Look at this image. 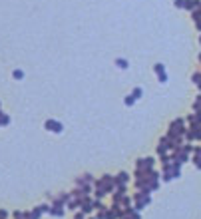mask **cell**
I'll return each mask as SVG.
<instances>
[{"mask_svg": "<svg viewBox=\"0 0 201 219\" xmlns=\"http://www.w3.org/2000/svg\"><path fill=\"white\" fill-rule=\"evenodd\" d=\"M183 120H175L171 122L169 126V132H167V137L169 140H183V134H185V126H183Z\"/></svg>", "mask_w": 201, "mask_h": 219, "instance_id": "1", "label": "cell"}, {"mask_svg": "<svg viewBox=\"0 0 201 219\" xmlns=\"http://www.w3.org/2000/svg\"><path fill=\"white\" fill-rule=\"evenodd\" d=\"M133 201H136V211H140V209H143L145 205H150L151 203V197H150V193H143V191H137L136 195H133Z\"/></svg>", "mask_w": 201, "mask_h": 219, "instance_id": "2", "label": "cell"}, {"mask_svg": "<svg viewBox=\"0 0 201 219\" xmlns=\"http://www.w3.org/2000/svg\"><path fill=\"white\" fill-rule=\"evenodd\" d=\"M137 169H143V171H147V169H154V159L151 158H145V159H137Z\"/></svg>", "mask_w": 201, "mask_h": 219, "instance_id": "3", "label": "cell"}, {"mask_svg": "<svg viewBox=\"0 0 201 219\" xmlns=\"http://www.w3.org/2000/svg\"><path fill=\"white\" fill-rule=\"evenodd\" d=\"M46 130H52V132H56V134H60V132H62V123L56 122V120H48L46 122Z\"/></svg>", "mask_w": 201, "mask_h": 219, "instance_id": "4", "label": "cell"}, {"mask_svg": "<svg viewBox=\"0 0 201 219\" xmlns=\"http://www.w3.org/2000/svg\"><path fill=\"white\" fill-rule=\"evenodd\" d=\"M48 213H50V215H56V217H62L66 211H64V207H60V205H50V211Z\"/></svg>", "mask_w": 201, "mask_h": 219, "instance_id": "5", "label": "cell"}, {"mask_svg": "<svg viewBox=\"0 0 201 219\" xmlns=\"http://www.w3.org/2000/svg\"><path fill=\"white\" fill-rule=\"evenodd\" d=\"M140 96H141V88H133V94H132V98H133V100H137Z\"/></svg>", "mask_w": 201, "mask_h": 219, "instance_id": "6", "label": "cell"}, {"mask_svg": "<svg viewBox=\"0 0 201 219\" xmlns=\"http://www.w3.org/2000/svg\"><path fill=\"white\" fill-rule=\"evenodd\" d=\"M155 72H157V74H163V72H165V70H163V66H161V64H157V66H155Z\"/></svg>", "mask_w": 201, "mask_h": 219, "instance_id": "7", "label": "cell"}, {"mask_svg": "<svg viewBox=\"0 0 201 219\" xmlns=\"http://www.w3.org/2000/svg\"><path fill=\"white\" fill-rule=\"evenodd\" d=\"M133 102H136V100H133L132 96H127V98H126V104H127V106H132V104H133Z\"/></svg>", "mask_w": 201, "mask_h": 219, "instance_id": "8", "label": "cell"}, {"mask_svg": "<svg viewBox=\"0 0 201 219\" xmlns=\"http://www.w3.org/2000/svg\"><path fill=\"white\" fill-rule=\"evenodd\" d=\"M118 66H119V68H126L127 64H126V60H118Z\"/></svg>", "mask_w": 201, "mask_h": 219, "instance_id": "9", "label": "cell"}, {"mask_svg": "<svg viewBox=\"0 0 201 219\" xmlns=\"http://www.w3.org/2000/svg\"><path fill=\"white\" fill-rule=\"evenodd\" d=\"M14 78H16V80L22 78V72H20V70H16V72H14Z\"/></svg>", "mask_w": 201, "mask_h": 219, "instance_id": "10", "label": "cell"}, {"mask_svg": "<svg viewBox=\"0 0 201 219\" xmlns=\"http://www.w3.org/2000/svg\"><path fill=\"white\" fill-rule=\"evenodd\" d=\"M159 82H167V76H165V72H163V74H159Z\"/></svg>", "mask_w": 201, "mask_h": 219, "instance_id": "11", "label": "cell"}]
</instances>
